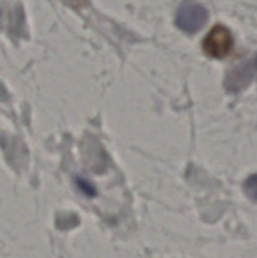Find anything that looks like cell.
I'll list each match as a JSON object with an SVG mask.
<instances>
[{
	"instance_id": "8992f818",
	"label": "cell",
	"mask_w": 257,
	"mask_h": 258,
	"mask_svg": "<svg viewBox=\"0 0 257 258\" xmlns=\"http://www.w3.org/2000/svg\"><path fill=\"white\" fill-rule=\"evenodd\" d=\"M78 185H80V188L82 189V190L85 191L86 194H93V189L91 188L90 184L86 183V181H83L82 179H81V180L78 181Z\"/></svg>"
},
{
	"instance_id": "5b68a950",
	"label": "cell",
	"mask_w": 257,
	"mask_h": 258,
	"mask_svg": "<svg viewBox=\"0 0 257 258\" xmlns=\"http://www.w3.org/2000/svg\"><path fill=\"white\" fill-rule=\"evenodd\" d=\"M67 5L72 7L73 9H81V8L86 7L88 3V0H63Z\"/></svg>"
},
{
	"instance_id": "6da1fadb",
	"label": "cell",
	"mask_w": 257,
	"mask_h": 258,
	"mask_svg": "<svg viewBox=\"0 0 257 258\" xmlns=\"http://www.w3.org/2000/svg\"><path fill=\"white\" fill-rule=\"evenodd\" d=\"M208 19V12L206 8L194 2H183L178 8L175 17L176 27L184 33L193 34L203 28Z\"/></svg>"
},
{
	"instance_id": "3957f363",
	"label": "cell",
	"mask_w": 257,
	"mask_h": 258,
	"mask_svg": "<svg viewBox=\"0 0 257 258\" xmlns=\"http://www.w3.org/2000/svg\"><path fill=\"white\" fill-rule=\"evenodd\" d=\"M253 68H256L254 62L252 66L243 64L241 66V67H237L234 68L233 71H231L226 78L227 90L231 91V92H238V91L247 87V85H248L252 81V78H253Z\"/></svg>"
},
{
	"instance_id": "277c9868",
	"label": "cell",
	"mask_w": 257,
	"mask_h": 258,
	"mask_svg": "<svg viewBox=\"0 0 257 258\" xmlns=\"http://www.w3.org/2000/svg\"><path fill=\"white\" fill-rule=\"evenodd\" d=\"M243 189L244 193L249 199L257 202V174L247 178V180L244 181Z\"/></svg>"
},
{
	"instance_id": "52a82bcc",
	"label": "cell",
	"mask_w": 257,
	"mask_h": 258,
	"mask_svg": "<svg viewBox=\"0 0 257 258\" xmlns=\"http://www.w3.org/2000/svg\"><path fill=\"white\" fill-rule=\"evenodd\" d=\"M253 62H254V66H256V68H257V55H256V58H254Z\"/></svg>"
},
{
	"instance_id": "7a4b0ae2",
	"label": "cell",
	"mask_w": 257,
	"mask_h": 258,
	"mask_svg": "<svg viewBox=\"0 0 257 258\" xmlns=\"http://www.w3.org/2000/svg\"><path fill=\"white\" fill-rule=\"evenodd\" d=\"M233 48V37L224 25H214L203 40V50L207 55L221 59L228 55Z\"/></svg>"
}]
</instances>
